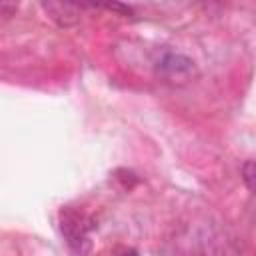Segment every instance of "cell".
Wrapping results in <instances>:
<instances>
[{"label": "cell", "instance_id": "cell-1", "mask_svg": "<svg viewBox=\"0 0 256 256\" xmlns=\"http://www.w3.org/2000/svg\"><path fill=\"white\" fill-rule=\"evenodd\" d=\"M92 228H94L92 220L84 216L82 212L72 210V208H66L60 212V230L74 256H86L90 252L92 248L90 230Z\"/></svg>", "mask_w": 256, "mask_h": 256}, {"label": "cell", "instance_id": "cell-2", "mask_svg": "<svg viewBox=\"0 0 256 256\" xmlns=\"http://www.w3.org/2000/svg\"><path fill=\"white\" fill-rule=\"evenodd\" d=\"M156 70L168 78H188L194 72V62L178 52H166L158 58Z\"/></svg>", "mask_w": 256, "mask_h": 256}, {"label": "cell", "instance_id": "cell-3", "mask_svg": "<svg viewBox=\"0 0 256 256\" xmlns=\"http://www.w3.org/2000/svg\"><path fill=\"white\" fill-rule=\"evenodd\" d=\"M42 10L62 28H70L80 22L82 8L78 4H68V2H44Z\"/></svg>", "mask_w": 256, "mask_h": 256}, {"label": "cell", "instance_id": "cell-4", "mask_svg": "<svg viewBox=\"0 0 256 256\" xmlns=\"http://www.w3.org/2000/svg\"><path fill=\"white\" fill-rule=\"evenodd\" d=\"M240 174H242V180L246 184V188L250 192H254V162L252 160H246L240 168Z\"/></svg>", "mask_w": 256, "mask_h": 256}]
</instances>
